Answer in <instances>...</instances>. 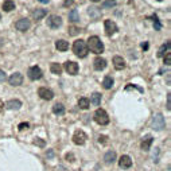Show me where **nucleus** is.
Segmentation results:
<instances>
[{
    "label": "nucleus",
    "instance_id": "1",
    "mask_svg": "<svg viewBox=\"0 0 171 171\" xmlns=\"http://www.w3.org/2000/svg\"><path fill=\"white\" fill-rule=\"evenodd\" d=\"M86 46H88V50H90V51L94 54H101L104 51V44H102L100 38L96 35L89 36L88 42H86Z\"/></svg>",
    "mask_w": 171,
    "mask_h": 171
},
{
    "label": "nucleus",
    "instance_id": "2",
    "mask_svg": "<svg viewBox=\"0 0 171 171\" xmlns=\"http://www.w3.org/2000/svg\"><path fill=\"white\" fill-rule=\"evenodd\" d=\"M88 46H86V42L83 39H77L73 43V53L79 58H85L88 55Z\"/></svg>",
    "mask_w": 171,
    "mask_h": 171
},
{
    "label": "nucleus",
    "instance_id": "3",
    "mask_svg": "<svg viewBox=\"0 0 171 171\" xmlns=\"http://www.w3.org/2000/svg\"><path fill=\"white\" fill-rule=\"evenodd\" d=\"M94 121L97 124H100V125H106V124L109 123V116H108V113L104 109L98 108L94 112Z\"/></svg>",
    "mask_w": 171,
    "mask_h": 171
},
{
    "label": "nucleus",
    "instance_id": "4",
    "mask_svg": "<svg viewBox=\"0 0 171 171\" xmlns=\"http://www.w3.org/2000/svg\"><path fill=\"white\" fill-rule=\"evenodd\" d=\"M27 75H28V78H30L31 81H36V79L42 78L43 73H42L39 66H31L30 69H28V71H27Z\"/></svg>",
    "mask_w": 171,
    "mask_h": 171
},
{
    "label": "nucleus",
    "instance_id": "5",
    "mask_svg": "<svg viewBox=\"0 0 171 171\" xmlns=\"http://www.w3.org/2000/svg\"><path fill=\"white\" fill-rule=\"evenodd\" d=\"M86 139H88L86 133H85L83 131H81V129L75 131V132H74V135H73V143H74V144H77V145H82V144H85Z\"/></svg>",
    "mask_w": 171,
    "mask_h": 171
},
{
    "label": "nucleus",
    "instance_id": "6",
    "mask_svg": "<svg viewBox=\"0 0 171 171\" xmlns=\"http://www.w3.org/2000/svg\"><path fill=\"white\" fill-rule=\"evenodd\" d=\"M47 26L50 28H59L62 26V18L58 15H50L47 18Z\"/></svg>",
    "mask_w": 171,
    "mask_h": 171
},
{
    "label": "nucleus",
    "instance_id": "7",
    "mask_svg": "<svg viewBox=\"0 0 171 171\" xmlns=\"http://www.w3.org/2000/svg\"><path fill=\"white\" fill-rule=\"evenodd\" d=\"M152 125H153V129H156V131H160L164 128L166 123H164V117H163V114L158 113L153 116V120H152Z\"/></svg>",
    "mask_w": 171,
    "mask_h": 171
},
{
    "label": "nucleus",
    "instance_id": "8",
    "mask_svg": "<svg viewBox=\"0 0 171 171\" xmlns=\"http://www.w3.org/2000/svg\"><path fill=\"white\" fill-rule=\"evenodd\" d=\"M63 67H65L66 73H67V74H70V75H75L77 73H78V70H79L78 63H75V62H73V61H66Z\"/></svg>",
    "mask_w": 171,
    "mask_h": 171
},
{
    "label": "nucleus",
    "instance_id": "9",
    "mask_svg": "<svg viewBox=\"0 0 171 171\" xmlns=\"http://www.w3.org/2000/svg\"><path fill=\"white\" fill-rule=\"evenodd\" d=\"M38 96L46 101H50L54 98V93L51 89H47V88H44V86H42V88L38 89Z\"/></svg>",
    "mask_w": 171,
    "mask_h": 171
},
{
    "label": "nucleus",
    "instance_id": "10",
    "mask_svg": "<svg viewBox=\"0 0 171 171\" xmlns=\"http://www.w3.org/2000/svg\"><path fill=\"white\" fill-rule=\"evenodd\" d=\"M15 27H16V30H18V31H22V32H24V31H27L31 27V20H28L27 18L19 19L18 22L15 23Z\"/></svg>",
    "mask_w": 171,
    "mask_h": 171
},
{
    "label": "nucleus",
    "instance_id": "11",
    "mask_svg": "<svg viewBox=\"0 0 171 171\" xmlns=\"http://www.w3.org/2000/svg\"><path fill=\"white\" fill-rule=\"evenodd\" d=\"M104 26H105V34L108 36H112L117 31V26H116V23L113 20H110V19H106L105 22H104Z\"/></svg>",
    "mask_w": 171,
    "mask_h": 171
},
{
    "label": "nucleus",
    "instance_id": "12",
    "mask_svg": "<svg viewBox=\"0 0 171 171\" xmlns=\"http://www.w3.org/2000/svg\"><path fill=\"white\" fill-rule=\"evenodd\" d=\"M8 82H9V85H12V86H19V85H22V82H23L22 73L16 71V73L11 74L9 75V78H8Z\"/></svg>",
    "mask_w": 171,
    "mask_h": 171
},
{
    "label": "nucleus",
    "instance_id": "13",
    "mask_svg": "<svg viewBox=\"0 0 171 171\" xmlns=\"http://www.w3.org/2000/svg\"><path fill=\"white\" fill-rule=\"evenodd\" d=\"M118 166L124 168V170H127V168H129L132 166V159L128 155H121V158L118 159Z\"/></svg>",
    "mask_w": 171,
    "mask_h": 171
},
{
    "label": "nucleus",
    "instance_id": "14",
    "mask_svg": "<svg viewBox=\"0 0 171 171\" xmlns=\"http://www.w3.org/2000/svg\"><path fill=\"white\" fill-rule=\"evenodd\" d=\"M93 66H94V69L96 70H104L106 67V59H104V58L101 57H97L94 58V61H93Z\"/></svg>",
    "mask_w": 171,
    "mask_h": 171
},
{
    "label": "nucleus",
    "instance_id": "15",
    "mask_svg": "<svg viewBox=\"0 0 171 171\" xmlns=\"http://www.w3.org/2000/svg\"><path fill=\"white\" fill-rule=\"evenodd\" d=\"M152 141H153V137L151 135H147L145 137H143V140H141V149L143 151H149V148H151V144H152Z\"/></svg>",
    "mask_w": 171,
    "mask_h": 171
},
{
    "label": "nucleus",
    "instance_id": "16",
    "mask_svg": "<svg viewBox=\"0 0 171 171\" xmlns=\"http://www.w3.org/2000/svg\"><path fill=\"white\" fill-rule=\"evenodd\" d=\"M113 66L116 70H123L125 67V61L123 59V57H120V55L113 57Z\"/></svg>",
    "mask_w": 171,
    "mask_h": 171
},
{
    "label": "nucleus",
    "instance_id": "17",
    "mask_svg": "<svg viewBox=\"0 0 171 171\" xmlns=\"http://www.w3.org/2000/svg\"><path fill=\"white\" fill-rule=\"evenodd\" d=\"M88 13L93 20H97V19L101 18V9L97 8V7H90V8L88 9Z\"/></svg>",
    "mask_w": 171,
    "mask_h": 171
},
{
    "label": "nucleus",
    "instance_id": "18",
    "mask_svg": "<svg viewBox=\"0 0 171 171\" xmlns=\"http://www.w3.org/2000/svg\"><path fill=\"white\" fill-rule=\"evenodd\" d=\"M20 106H22V101H19V100H9L5 102V108H7V109H11V110L19 109Z\"/></svg>",
    "mask_w": 171,
    "mask_h": 171
},
{
    "label": "nucleus",
    "instance_id": "19",
    "mask_svg": "<svg viewBox=\"0 0 171 171\" xmlns=\"http://www.w3.org/2000/svg\"><path fill=\"white\" fill-rule=\"evenodd\" d=\"M47 15V11L43 8H36L34 12H32V16H34V19L35 20H40L42 18H44Z\"/></svg>",
    "mask_w": 171,
    "mask_h": 171
},
{
    "label": "nucleus",
    "instance_id": "20",
    "mask_svg": "<svg viewBox=\"0 0 171 171\" xmlns=\"http://www.w3.org/2000/svg\"><path fill=\"white\" fill-rule=\"evenodd\" d=\"M1 8L4 9L5 12H11L12 9H15V1H13V0H4Z\"/></svg>",
    "mask_w": 171,
    "mask_h": 171
},
{
    "label": "nucleus",
    "instance_id": "21",
    "mask_svg": "<svg viewBox=\"0 0 171 171\" xmlns=\"http://www.w3.org/2000/svg\"><path fill=\"white\" fill-rule=\"evenodd\" d=\"M55 47H57V50H59V51H66V50L69 48V42H66V40H63V39H59L55 42Z\"/></svg>",
    "mask_w": 171,
    "mask_h": 171
},
{
    "label": "nucleus",
    "instance_id": "22",
    "mask_svg": "<svg viewBox=\"0 0 171 171\" xmlns=\"http://www.w3.org/2000/svg\"><path fill=\"white\" fill-rule=\"evenodd\" d=\"M104 160H105L106 164H112V163L116 160V152L114 151H108L104 156Z\"/></svg>",
    "mask_w": 171,
    "mask_h": 171
},
{
    "label": "nucleus",
    "instance_id": "23",
    "mask_svg": "<svg viewBox=\"0 0 171 171\" xmlns=\"http://www.w3.org/2000/svg\"><path fill=\"white\" fill-rule=\"evenodd\" d=\"M50 70H51L53 74L59 75L62 73V66L59 65V63H57V62H53V63L50 65Z\"/></svg>",
    "mask_w": 171,
    "mask_h": 171
},
{
    "label": "nucleus",
    "instance_id": "24",
    "mask_svg": "<svg viewBox=\"0 0 171 171\" xmlns=\"http://www.w3.org/2000/svg\"><path fill=\"white\" fill-rule=\"evenodd\" d=\"M113 83H114V81L110 75H106L105 78L102 79V86H104V89H110L113 86Z\"/></svg>",
    "mask_w": 171,
    "mask_h": 171
},
{
    "label": "nucleus",
    "instance_id": "25",
    "mask_svg": "<svg viewBox=\"0 0 171 171\" xmlns=\"http://www.w3.org/2000/svg\"><path fill=\"white\" fill-rule=\"evenodd\" d=\"M78 106L81 108V109H88L89 106H90V101H89V98H86V97H81L78 100Z\"/></svg>",
    "mask_w": 171,
    "mask_h": 171
},
{
    "label": "nucleus",
    "instance_id": "26",
    "mask_svg": "<svg viewBox=\"0 0 171 171\" xmlns=\"http://www.w3.org/2000/svg\"><path fill=\"white\" fill-rule=\"evenodd\" d=\"M53 113L58 114V116L63 114V113H65V106L62 105V104H55V105L53 106Z\"/></svg>",
    "mask_w": 171,
    "mask_h": 171
},
{
    "label": "nucleus",
    "instance_id": "27",
    "mask_svg": "<svg viewBox=\"0 0 171 171\" xmlns=\"http://www.w3.org/2000/svg\"><path fill=\"white\" fill-rule=\"evenodd\" d=\"M67 18H69V20L70 22H78L79 20V15L78 12H77V9H71L70 12H69V15H67Z\"/></svg>",
    "mask_w": 171,
    "mask_h": 171
},
{
    "label": "nucleus",
    "instance_id": "28",
    "mask_svg": "<svg viewBox=\"0 0 171 171\" xmlns=\"http://www.w3.org/2000/svg\"><path fill=\"white\" fill-rule=\"evenodd\" d=\"M92 104L94 106H98L101 104V94L100 93H93L92 94Z\"/></svg>",
    "mask_w": 171,
    "mask_h": 171
},
{
    "label": "nucleus",
    "instance_id": "29",
    "mask_svg": "<svg viewBox=\"0 0 171 171\" xmlns=\"http://www.w3.org/2000/svg\"><path fill=\"white\" fill-rule=\"evenodd\" d=\"M67 31H69V35L75 36V35H78V34H79V31H81V30H79L78 27H75V26H69Z\"/></svg>",
    "mask_w": 171,
    "mask_h": 171
},
{
    "label": "nucleus",
    "instance_id": "30",
    "mask_svg": "<svg viewBox=\"0 0 171 171\" xmlns=\"http://www.w3.org/2000/svg\"><path fill=\"white\" fill-rule=\"evenodd\" d=\"M168 48H170V42H167L166 44H163L162 47H160V50H159V53H158V57H163L166 54V50H168Z\"/></svg>",
    "mask_w": 171,
    "mask_h": 171
},
{
    "label": "nucleus",
    "instance_id": "31",
    "mask_svg": "<svg viewBox=\"0 0 171 171\" xmlns=\"http://www.w3.org/2000/svg\"><path fill=\"white\" fill-rule=\"evenodd\" d=\"M164 63H166L167 66L171 65V54H170V51H167V54L164 55Z\"/></svg>",
    "mask_w": 171,
    "mask_h": 171
},
{
    "label": "nucleus",
    "instance_id": "32",
    "mask_svg": "<svg viewBox=\"0 0 171 171\" xmlns=\"http://www.w3.org/2000/svg\"><path fill=\"white\" fill-rule=\"evenodd\" d=\"M98 141H100V143H102V144H106V143H108V136L101 135L100 137H98Z\"/></svg>",
    "mask_w": 171,
    "mask_h": 171
},
{
    "label": "nucleus",
    "instance_id": "33",
    "mask_svg": "<svg viewBox=\"0 0 171 171\" xmlns=\"http://www.w3.org/2000/svg\"><path fill=\"white\" fill-rule=\"evenodd\" d=\"M66 160H69V162H74L75 160V158H74V155H73V153L71 152H69V153H66Z\"/></svg>",
    "mask_w": 171,
    "mask_h": 171
},
{
    "label": "nucleus",
    "instance_id": "34",
    "mask_svg": "<svg viewBox=\"0 0 171 171\" xmlns=\"http://www.w3.org/2000/svg\"><path fill=\"white\" fill-rule=\"evenodd\" d=\"M34 144L39 145V147H44V140H42V139H35V140H34Z\"/></svg>",
    "mask_w": 171,
    "mask_h": 171
},
{
    "label": "nucleus",
    "instance_id": "35",
    "mask_svg": "<svg viewBox=\"0 0 171 171\" xmlns=\"http://www.w3.org/2000/svg\"><path fill=\"white\" fill-rule=\"evenodd\" d=\"M18 128H19V131H24V129L28 128V123H20L18 125Z\"/></svg>",
    "mask_w": 171,
    "mask_h": 171
},
{
    "label": "nucleus",
    "instance_id": "36",
    "mask_svg": "<svg viewBox=\"0 0 171 171\" xmlns=\"http://www.w3.org/2000/svg\"><path fill=\"white\" fill-rule=\"evenodd\" d=\"M114 4H116V3H114L113 0H108V1H105V3H104V7H113Z\"/></svg>",
    "mask_w": 171,
    "mask_h": 171
},
{
    "label": "nucleus",
    "instance_id": "37",
    "mask_svg": "<svg viewBox=\"0 0 171 171\" xmlns=\"http://www.w3.org/2000/svg\"><path fill=\"white\" fill-rule=\"evenodd\" d=\"M5 81V73L3 70H0V82H4Z\"/></svg>",
    "mask_w": 171,
    "mask_h": 171
},
{
    "label": "nucleus",
    "instance_id": "38",
    "mask_svg": "<svg viewBox=\"0 0 171 171\" xmlns=\"http://www.w3.org/2000/svg\"><path fill=\"white\" fill-rule=\"evenodd\" d=\"M73 3H74V0H65L63 5H65V7H70V5L73 4Z\"/></svg>",
    "mask_w": 171,
    "mask_h": 171
},
{
    "label": "nucleus",
    "instance_id": "39",
    "mask_svg": "<svg viewBox=\"0 0 171 171\" xmlns=\"http://www.w3.org/2000/svg\"><path fill=\"white\" fill-rule=\"evenodd\" d=\"M167 109L168 110L171 109V97H170V94L167 96Z\"/></svg>",
    "mask_w": 171,
    "mask_h": 171
},
{
    "label": "nucleus",
    "instance_id": "40",
    "mask_svg": "<svg viewBox=\"0 0 171 171\" xmlns=\"http://www.w3.org/2000/svg\"><path fill=\"white\" fill-rule=\"evenodd\" d=\"M3 108H4V102H3V101L0 100V112L3 110Z\"/></svg>",
    "mask_w": 171,
    "mask_h": 171
},
{
    "label": "nucleus",
    "instance_id": "41",
    "mask_svg": "<svg viewBox=\"0 0 171 171\" xmlns=\"http://www.w3.org/2000/svg\"><path fill=\"white\" fill-rule=\"evenodd\" d=\"M40 3H48V0H39Z\"/></svg>",
    "mask_w": 171,
    "mask_h": 171
},
{
    "label": "nucleus",
    "instance_id": "42",
    "mask_svg": "<svg viewBox=\"0 0 171 171\" xmlns=\"http://www.w3.org/2000/svg\"><path fill=\"white\" fill-rule=\"evenodd\" d=\"M93 3H97V1H100V0H92Z\"/></svg>",
    "mask_w": 171,
    "mask_h": 171
},
{
    "label": "nucleus",
    "instance_id": "43",
    "mask_svg": "<svg viewBox=\"0 0 171 171\" xmlns=\"http://www.w3.org/2000/svg\"><path fill=\"white\" fill-rule=\"evenodd\" d=\"M0 19H1V15H0Z\"/></svg>",
    "mask_w": 171,
    "mask_h": 171
}]
</instances>
